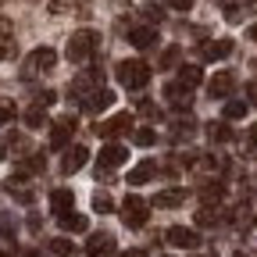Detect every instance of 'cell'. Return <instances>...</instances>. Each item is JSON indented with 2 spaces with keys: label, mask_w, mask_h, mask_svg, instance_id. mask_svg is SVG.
I'll return each mask as SVG.
<instances>
[{
  "label": "cell",
  "mask_w": 257,
  "mask_h": 257,
  "mask_svg": "<svg viewBox=\"0 0 257 257\" xmlns=\"http://www.w3.org/2000/svg\"><path fill=\"white\" fill-rule=\"evenodd\" d=\"M50 250H54V253H61V257H68L75 246H72V239H61V236H57V239H50Z\"/></svg>",
  "instance_id": "e575fe53"
},
{
  "label": "cell",
  "mask_w": 257,
  "mask_h": 257,
  "mask_svg": "<svg viewBox=\"0 0 257 257\" xmlns=\"http://www.w3.org/2000/svg\"><path fill=\"white\" fill-rule=\"evenodd\" d=\"M246 111H250V104H246V100H225V107H221V114L229 118V121L246 118Z\"/></svg>",
  "instance_id": "603a6c76"
},
{
  "label": "cell",
  "mask_w": 257,
  "mask_h": 257,
  "mask_svg": "<svg viewBox=\"0 0 257 257\" xmlns=\"http://www.w3.org/2000/svg\"><path fill=\"white\" fill-rule=\"evenodd\" d=\"M250 140H253V143H257V125H253V128H250Z\"/></svg>",
  "instance_id": "7bdbcfd3"
},
{
  "label": "cell",
  "mask_w": 257,
  "mask_h": 257,
  "mask_svg": "<svg viewBox=\"0 0 257 257\" xmlns=\"http://www.w3.org/2000/svg\"><path fill=\"white\" fill-rule=\"evenodd\" d=\"M29 257H43V253H29Z\"/></svg>",
  "instance_id": "ee69618b"
},
{
  "label": "cell",
  "mask_w": 257,
  "mask_h": 257,
  "mask_svg": "<svg viewBox=\"0 0 257 257\" xmlns=\"http://www.w3.org/2000/svg\"><path fill=\"white\" fill-rule=\"evenodd\" d=\"M221 197H225V186H221V182H207V186L200 189V200H204V204H218Z\"/></svg>",
  "instance_id": "4316f807"
},
{
  "label": "cell",
  "mask_w": 257,
  "mask_h": 257,
  "mask_svg": "<svg viewBox=\"0 0 257 257\" xmlns=\"http://www.w3.org/2000/svg\"><path fill=\"white\" fill-rule=\"evenodd\" d=\"M165 239L172 243V246H179V250H193L200 243V236L193 232V229H186V225H172V229L165 232Z\"/></svg>",
  "instance_id": "9c48e42d"
},
{
  "label": "cell",
  "mask_w": 257,
  "mask_h": 257,
  "mask_svg": "<svg viewBox=\"0 0 257 257\" xmlns=\"http://www.w3.org/2000/svg\"><path fill=\"white\" fill-rule=\"evenodd\" d=\"M253 72H257V61H253Z\"/></svg>",
  "instance_id": "f6af8a7d"
},
{
  "label": "cell",
  "mask_w": 257,
  "mask_h": 257,
  "mask_svg": "<svg viewBox=\"0 0 257 257\" xmlns=\"http://www.w3.org/2000/svg\"><path fill=\"white\" fill-rule=\"evenodd\" d=\"M161 15H165V11H161L157 4H147L143 8V18H150V22H161Z\"/></svg>",
  "instance_id": "f35d334b"
},
{
  "label": "cell",
  "mask_w": 257,
  "mask_h": 257,
  "mask_svg": "<svg viewBox=\"0 0 257 257\" xmlns=\"http://www.w3.org/2000/svg\"><path fill=\"white\" fill-rule=\"evenodd\" d=\"M232 54V40H211L200 47V57L204 61H221V57H229Z\"/></svg>",
  "instance_id": "2e32d148"
},
{
  "label": "cell",
  "mask_w": 257,
  "mask_h": 257,
  "mask_svg": "<svg viewBox=\"0 0 257 257\" xmlns=\"http://www.w3.org/2000/svg\"><path fill=\"white\" fill-rule=\"evenodd\" d=\"M111 104H114V93L104 89V86L96 89V93H89V96H82V111H86V114H100V111L111 107Z\"/></svg>",
  "instance_id": "30bf717a"
},
{
  "label": "cell",
  "mask_w": 257,
  "mask_h": 257,
  "mask_svg": "<svg viewBox=\"0 0 257 257\" xmlns=\"http://www.w3.org/2000/svg\"><path fill=\"white\" fill-rule=\"evenodd\" d=\"M118 82L125 89H143L150 82V68H147V61H136V57H128V61H118V68H114Z\"/></svg>",
  "instance_id": "7a4b0ae2"
},
{
  "label": "cell",
  "mask_w": 257,
  "mask_h": 257,
  "mask_svg": "<svg viewBox=\"0 0 257 257\" xmlns=\"http://www.w3.org/2000/svg\"><path fill=\"white\" fill-rule=\"evenodd\" d=\"M182 200H186L182 189H161L157 197H154V207H179Z\"/></svg>",
  "instance_id": "7402d4cb"
},
{
  "label": "cell",
  "mask_w": 257,
  "mask_h": 257,
  "mask_svg": "<svg viewBox=\"0 0 257 257\" xmlns=\"http://www.w3.org/2000/svg\"><path fill=\"white\" fill-rule=\"evenodd\" d=\"M86 253H89V257H107V253H114V236H107V232H93L89 243H86Z\"/></svg>",
  "instance_id": "7c38bea8"
},
{
  "label": "cell",
  "mask_w": 257,
  "mask_h": 257,
  "mask_svg": "<svg viewBox=\"0 0 257 257\" xmlns=\"http://www.w3.org/2000/svg\"><path fill=\"white\" fill-rule=\"evenodd\" d=\"M246 96H250V104H257V82H250V86H246Z\"/></svg>",
  "instance_id": "ab89813d"
},
{
  "label": "cell",
  "mask_w": 257,
  "mask_h": 257,
  "mask_svg": "<svg viewBox=\"0 0 257 257\" xmlns=\"http://www.w3.org/2000/svg\"><path fill=\"white\" fill-rule=\"evenodd\" d=\"M57 64V50H50V47H40V50H32L29 57H25V75H43V72H50Z\"/></svg>",
  "instance_id": "8992f818"
},
{
  "label": "cell",
  "mask_w": 257,
  "mask_h": 257,
  "mask_svg": "<svg viewBox=\"0 0 257 257\" xmlns=\"http://www.w3.org/2000/svg\"><path fill=\"white\" fill-rule=\"evenodd\" d=\"M125 161H128V150H125L121 143H107L100 154H96V175H100V179H107V172L121 168Z\"/></svg>",
  "instance_id": "3957f363"
},
{
  "label": "cell",
  "mask_w": 257,
  "mask_h": 257,
  "mask_svg": "<svg viewBox=\"0 0 257 257\" xmlns=\"http://www.w3.org/2000/svg\"><path fill=\"white\" fill-rule=\"evenodd\" d=\"M207 136H211L214 143H229V140H232V128L225 125V121H211V125H207Z\"/></svg>",
  "instance_id": "484cf974"
},
{
  "label": "cell",
  "mask_w": 257,
  "mask_h": 257,
  "mask_svg": "<svg viewBox=\"0 0 257 257\" xmlns=\"http://www.w3.org/2000/svg\"><path fill=\"white\" fill-rule=\"evenodd\" d=\"M140 147H154L157 143V133H154V128H136V136H133Z\"/></svg>",
  "instance_id": "d6a6232c"
},
{
  "label": "cell",
  "mask_w": 257,
  "mask_h": 257,
  "mask_svg": "<svg viewBox=\"0 0 257 257\" xmlns=\"http://www.w3.org/2000/svg\"><path fill=\"white\" fill-rule=\"evenodd\" d=\"M75 207V193L72 189H50V211H54V218L57 214H68Z\"/></svg>",
  "instance_id": "4fadbf2b"
},
{
  "label": "cell",
  "mask_w": 257,
  "mask_h": 257,
  "mask_svg": "<svg viewBox=\"0 0 257 257\" xmlns=\"http://www.w3.org/2000/svg\"><path fill=\"white\" fill-rule=\"evenodd\" d=\"M147 204L136 197V193H128V197L121 200V221L128 225V229H143V225H147Z\"/></svg>",
  "instance_id": "277c9868"
},
{
  "label": "cell",
  "mask_w": 257,
  "mask_h": 257,
  "mask_svg": "<svg viewBox=\"0 0 257 257\" xmlns=\"http://www.w3.org/2000/svg\"><path fill=\"white\" fill-rule=\"evenodd\" d=\"M86 161H89V150H86V147H72L68 154H64V161H61V172L72 175V172H79V168L86 165Z\"/></svg>",
  "instance_id": "9a60e30c"
},
{
  "label": "cell",
  "mask_w": 257,
  "mask_h": 257,
  "mask_svg": "<svg viewBox=\"0 0 257 257\" xmlns=\"http://www.w3.org/2000/svg\"><path fill=\"white\" fill-rule=\"evenodd\" d=\"M246 40H253V43H257V22L250 25V32H246Z\"/></svg>",
  "instance_id": "b9f144b4"
},
{
  "label": "cell",
  "mask_w": 257,
  "mask_h": 257,
  "mask_svg": "<svg viewBox=\"0 0 257 257\" xmlns=\"http://www.w3.org/2000/svg\"><path fill=\"white\" fill-rule=\"evenodd\" d=\"M172 136H175V140H189V136H193V125H189V121H182L179 128L172 125Z\"/></svg>",
  "instance_id": "8d00e7d4"
},
{
  "label": "cell",
  "mask_w": 257,
  "mask_h": 257,
  "mask_svg": "<svg viewBox=\"0 0 257 257\" xmlns=\"http://www.w3.org/2000/svg\"><path fill=\"white\" fill-rule=\"evenodd\" d=\"M57 221H61V229H64V232H86V229H89L86 214H75V211H68V214H57Z\"/></svg>",
  "instance_id": "d6986e66"
},
{
  "label": "cell",
  "mask_w": 257,
  "mask_h": 257,
  "mask_svg": "<svg viewBox=\"0 0 257 257\" xmlns=\"http://www.w3.org/2000/svg\"><path fill=\"white\" fill-rule=\"evenodd\" d=\"M179 57H182V50H179V47H168L165 54H161V68H172V64H179Z\"/></svg>",
  "instance_id": "836d02e7"
},
{
  "label": "cell",
  "mask_w": 257,
  "mask_h": 257,
  "mask_svg": "<svg viewBox=\"0 0 257 257\" xmlns=\"http://www.w3.org/2000/svg\"><path fill=\"white\" fill-rule=\"evenodd\" d=\"M236 257H243V253H236Z\"/></svg>",
  "instance_id": "bcb514c9"
},
{
  "label": "cell",
  "mask_w": 257,
  "mask_h": 257,
  "mask_svg": "<svg viewBox=\"0 0 257 257\" xmlns=\"http://www.w3.org/2000/svg\"><path fill=\"white\" fill-rule=\"evenodd\" d=\"M11 236H15V218H11L8 211H0V243L11 239Z\"/></svg>",
  "instance_id": "f1b7e54d"
},
{
  "label": "cell",
  "mask_w": 257,
  "mask_h": 257,
  "mask_svg": "<svg viewBox=\"0 0 257 257\" xmlns=\"http://www.w3.org/2000/svg\"><path fill=\"white\" fill-rule=\"evenodd\" d=\"M218 221V211L211 207V204H204L200 211H197V225H214Z\"/></svg>",
  "instance_id": "1f68e13d"
},
{
  "label": "cell",
  "mask_w": 257,
  "mask_h": 257,
  "mask_svg": "<svg viewBox=\"0 0 257 257\" xmlns=\"http://www.w3.org/2000/svg\"><path fill=\"white\" fill-rule=\"evenodd\" d=\"M96 47H100V32H96V29H79L75 36L68 40V47H64V57L82 64V61H89L96 54Z\"/></svg>",
  "instance_id": "6da1fadb"
},
{
  "label": "cell",
  "mask_w": 257,
  "mask_h": 257,
  "mask_svg": "<svg viewBox=\"0 0 257 257\" xmlns=\"http://www.w3.org/2000/svg\"><path fill=\"white\" fill-rule=\"evenodd\" d=\"M165 96H168V104H172V107H179V111H189V107H193V96H189V86H182L179 79L165 86Z\"/></svg>",
  "instance_id": "8fae6325"
},
{
  "label": "cell",
  "mask_w": 257,
  "mask_h": 257,
  "mask_svg": "<svg viewBox=\"0 0 257 257\" xmlns=\"http://www.w3.org/2000/svg\"><path fill=\"white\" fill-rule=\"evenodd\" d=\"M197 0H165V8H172V11H189Z\"/></svg>",
  "instance_id": "74e56055"
},
{
  "label": "cell",
  "mask_w": 257,
  "mask_h": 257,
  "mask_svg": "<svg viewBox=\"0 0 257 257\" xmlns=\"http://www.w3.org/2000/svg\"><path fill=\"white\" fill-rule=\"evenodd\" d=\"M43 121H47V111H43V104H36V107H29V111H25V125H29V128H40Z\"/></svg>",
  "instance_id": "83f0119b"
},
{
  "label": "cell",
  "mask_w": 257,
  "mask_h": 257,
  "mask_svg": "<svg viewBox=\"0 0 257 257\" xmlns=\"http://www.w3.org/2000/svg\"><path fill=\"white\" fill-rule=\"evenodd\" d=\"M8 193H15L22 204H29V200H32V186H29V179H25V175H11V179H8Z\"/></svg>",
  "instance_id": "ffe728a7"
},
{
  "label": "cell",
  "mask_w": 257,
  "mask_h": 257,
  "mask_svg": "<svg viewBox=\"0 0 257 257\" xmlns=\"http://www.w3.org/2000/svg\"><path fill=\"white\" fill-rule=\"evenodd\" d=\"M118 257H147V250H121Z\"/></svg>",
  "instance_id": "60d3db41"
},
{
  "label": "cell",
  "mask_w": 257,
  "mask_h": 257,
  "mask_svg": "<svg viewBox=\"0 0 257 257\" xmlns=\"http://www.w3.org/2000/svg\"><path fill=\"white\" fill-rule=\"evenodd\" d=\"M157 175V165H154V161H143V165H136L133 172H128V182H133V186H143V182H150Z\"/></svg>",
  "instance_id": "44dd1931"
},
{
  "label": "cell",
  "mask_w": 257,
  "mask_h": 257,
  "mask_svg": "<svg viewBox=\"0 0 257 257\" xmlns=\"http://www.w3.org/2000/svg\"><path fill=\"white\" fill-rule=\"evenodd\" d=\"M179 82H182V86H189V89H193V86H200V82H204V72H200V68H197V64H186V68H182V72H179Z\"/></svg>",
  "instance_id": "cb8c5ba5"
},
{
  "label": "cell",
  "mask_w": 257,
  "mask_h": 257,
  "mask_svg": "<svg viewBox=\"0 0 257 257\" xmlns=\"http://www.w3.org/2000/svg\"><path fill=\"white\" fill-rule=\"evenodd\" d=\"M100 82H104V75H100V72H96V68L89 72V68H86V72H79V75L72 79L68 93L75 96V100H82V96H89V93H96V89H100Z\"/></svg>",
  "instance_id": "52a82bcc"
},
{
  "label": "cell",
  "mask_w": 257,
  "mask_h": 257,
  "mask_svg": "<svg viewBox=\"0 0 257 257\" xmlns=\"http://www.w3.org/2000/svg\"><path fill=\"white\" fill-rule=\"evenodd\" d=\"M25 168H29V172H43V154L32 150V157H25Z\"/></svg>",
  "instance_id": "d590c367"
},
{
  "label": "cell",
  "mask_w": 257,
  "mask_h": 257,
  "mask_svg": "<svg viewBox=\"0 0 257 257\" xmlns=\"http://www.w3.org/2000/svg\"><path fill=\"white\" fill-rule=\"evenodd\" d=\"M72 136H75V118H57V121L50 125V150L68 147Z\"/></svg>",
  "instance_id": "ba28073f"
},
{
  "label": "cell",
  "mask_w": 257,
  "mask_h": 257,
  "mask_svg": "<svg viewBox=\"0 0 257 257\" xmlns=\"http://www.w3.org/2000/svg\"><path fill=\"white\" fill-rule=\"evenodd\" d=\"M15 114H18V107H15L11 100H0V128L11 125V121H15Z\"/></svg>",
  "instance_id": "f546056e"
},
{
  "label": "cell",
  "mask_w": 257,
  "mask_h": 257,
  "mask_svg": "<svg viewBox=\"0 0 257 257\" xmlns=\"http://www.w3.org/2000/svg\"><path fill=\"white\" fill-rule=\"evenodd\" d=\"M128 128H133V114H128V111H118V114L104 118L100 125H93V133H96V136H104V140H114V136L128 133Z\"/></svg>",
  "instance_id": "5b68a950"
},
{
  "label": "cell",
  "mask_w": 257,
  "mask_h": 257,
  "mask_svg": "<svg viewBox=\"0 0 257 257\" xmlns=\"http://www.w3.org/2000/svg\"><path fill=\"white\" fill-rule=\"evenodd\" d=\"M128 43H133L136 50H150V47H157V29H147V25L133 29V32H128Z\"/></svg>",
  "instance_id": "e0dca14e"
},
{
  "label": "cell",
  "mask_w": 257,
  "mask_h": 257,
  "mask_svg": "<svg viewBox=\"0 0 257 257\" xmlns=\"http://www.w3.org/2000/svg\"><path fill=\"white\" fill-rule=\"evenodd\" d=\"M93 207H96V214H111V211H114V204H111L107 193H96V197H93Z\"/></svg>",
  "instance_id": "4dcf8cb0"
},
{
  "label": "cell",
  "mask_w": 257,
  "mask_h": 257,
  "mask_svg": "<svg viewBox=\"0 0 257 257\" xmlns=\"http://www.w3.org/2000/svg\"><path fill=\"white\" fill-rule=\"evenodd\" d=\"M232 89H236V75H232V72H218V75L207 82V93H211V96H229Z\"/></svg>",
  "instance_id": "5bb4252c"
},
{
  "label": "cell",
  "mask_w": 257,
  "mask_h": 257,
  "mask_svg": "<svg viewBox=\"0 0 257 257\" xmlns=\"http://www.w3.org/2000/svg\"><path fill=\"white\" fill-rule=\"evenodd\" d=\"M8 57H15V40L8 32V22H0V61H8Z\"/></svg>",
  "instance_id": "d4e9b609"
},
{
  "label": "cell",
  "mask_w": 257,
  "mask_h": 257,
  "mask_svg": "<svg viewBox=\"0 0 257 257\" xmlns=\"http://www.w3.org/2000/svg\"><path fill=\"white\" fill-rule=\"evenodd\" d=\"M218 8H225V18L229 22H239L250 8H253V0H214Z\"/></svg>",
  "instance_id": "ac0fdd59"
}]
</instances>
